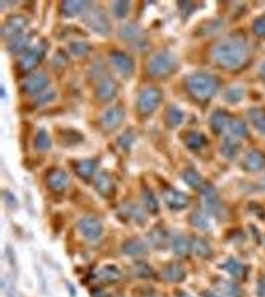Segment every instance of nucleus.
<instances>
[{
  "label": "nucleus",
  "instance_id": "obj_28",
  "mask_svg": "<svg viewBox=\"0 0 265 297\" xmlns=\"http://www.w3.org/2000/svg\"><path fill=\"white\" fill-rule=\"evenodd\" d=\"M185 180L187 181V183L189 185H191L192 187H194V188H197L201 185V178L194 171H190L185 175Z\"/></svg>",
  "mask_w": 265,
  "mask_h": 297
},
{
  "label": "nucleus",
  "instance_id": "obj_1",
  "mask_svg": "<svg viewBox=\"0 0 265 297\" xmlns=\"http://www.w3.org/2000/svg\"><path fill=\"white\" fill-rule=\"evenodd\" d=\"M214 57L223 69L236 71L243 68L251 59V48L248 38L241 33L226 37L216 46Z\"/></svg>",
  "mask_w": 265,
  "mask_h": 297
},
{
  "label": "nucleus",
  "instance_id": "obj_17",
  "mask_svg": "<svg viewBox=\"0 0 265 297\" xmlns=\"http://www.w3.org/2000/svg\"><path fill=\"white\" fill-rule=\"evenodd\" d=\"M172 249L178 256H186L191 251V243L183 236H176L172 241Z\"/></svg>",
  "mask_w": 265,
  "mask_h": 297
},
{
  "label": "nucleus",
  "instance_id": "obj_10",
  "mask_svg": "<svg viewBox=\"0 0 265 297\" xmlns=\"http://www.w3.org/2000/svg\"><path fill=\"white\" fill-rule=\"evenodd\" d=\"M163 279L167 282H181L186 278V272L183 267L178 265H171L166 267L162 272Z\"/></svg>",
  "mask_w": 265,
  "mask_h": 297
},
{
  "label": "nucleus",
  "instance_id": "obj_25",
  "mask_svg": "<svg viewBox=\"0 0 265 297\" xmlns=\"http://www.w3.org/2000/svg\"><path fill=\"white\" fill-rule=\"evenodd\" d=\"M253 33L261 39H265V15L258 17L253 23Z\"/></svg>",
  "mask_w": 265,
  "mask_h": 297
},
{
  "label": "nucleus",
  "instance_id": "obj_32",
  "mask_svg": "<svg viewBox=\"0 0 265 297\" xmlns=\"http://www.w3.org/2000/svg\"><path fill=\"white\" fill-rule=\"evenodd\" d=\"M177 297H192L191 295H189L188 293L186 292H183V291H180L177 293Z\"/></svg>",
  "mask_w": 265,
  "mask_h": 297
},
{
  "label": "nucleus",
  "instance_id": "obj_14",
  "mask_svg": "<svg viewBox=\"0 0 265 297\" xmlns=\"http://www.w3.org/2000/svg\"><path fill=\"white\" fill-rule=\"evenodd\" d=\"M240 148V141L236 137L228 136L224 140L223 146H222V153L228 158H234L236 157L238 150Z\"/></svg>",
  "mask_w": 265,
  "mask_h": 297
},
{
  "label": "nucleus",
  "instance_id": "obj_6",
  "mask_svg": "<svg viewBox=\"0 0 265 297\" xmlns=\"http://www.w3.org/2000/svg\"><path fill=\"white\" fill-rule=\"evenodd\" d=\"M164 199L166 204L173 210L186 208L189 204V197L184 193L175 190H167L164 193Z\"/></svg>",
  "mask_w": 265,
  "mask_h": 297
},
{
  "label": "nucleus",
  "instance_id": "obj_20",
  "mask_svg": "<svg viewBox=\"0 0 265 297\" xmlns=\"http://www.w3.org/2000/svg\"><path fill=\"white\" fill-rule=\"evenodd\" d=\"M50 187L55 192H62L67 187L68 178L65 174H55L50 178Z\"/></svg>",
  "mask_w": 265,
  "mask_h": 297
},
{
  "label": "nucleus",
  "instance_id": "obj_13",
  "mask_svg": "<svg viewBox=\"0 0 265 297\" xmlns=\"http://www.w3.org/2000/svg\"><path fill=\"white\" fill-rule=\"evenodd\" d=\"M150 244L156 249H164L167 246V233L161 228H154L148 235Z\"/></svg>",
  "mask_w": 265,
  "mask_h": 297
},
{
  "label": "nucleus",
  "instance_id": "obj_30",
  "mask_svg": "<svg viewBox=\"0 0 265 297\" xmlns=\"http://www.w3.org/2000/svg\"><path fill=\"white\" fill-rule=\"evenodd\" d=\"M201 295H202V297H223L221 296V295H219V294H217V293H215V292L209 291V290L203 291V292L201 293Z\"/></svg>",
  "mask_w": 265,
  "mask_h": 297
},
{
  "label": "nucleus",
  "instance_id": "obj_23",
  "mask_svg": "<svg viewBox=\"0 0 265 297\" xmlns=\"http://www.w3.org/2000/svg\"><path fill=\"white\" fill-rule=\"evenodd\" d=\"M97 187H98V190L102 193V195H103V196L111 195L112 189H113L111 181L108 178L103 177V176H102L100 179L98 180Z\"/></svg>",
  "mask_w": 265,
  "mask_h": 297
},
{
  "label": "nucleus",
  "instance_id": "obj_19",
  "mask_svg": "<svg viewBox=\"0 0 265 297\" xmlns=\"http://www.w3.org/2000/svg\"><path fill=\"white\" fill-rule=\"evenodd\" d=\"M158 101H160L158 93L149 90L147 93L144 94V96H142L140 108L144 111H150L155 108V105L158 103Z\"/></svg>",
  "mask_w": 265,
  "mask_h": 297
},
{
  "label": "nucleus",
  "instance_id": "obj_11",
  "mask_svg": "<svg viewBox=\"0 0 265 297\" xmlns=\"http://www.w3.org/2000/svg\"><path fill=\"white\" fill-rule=\"evenodd\" d=\"M191 250L202 259H210L213 254L212 248L202 238H195L192 241Z\"/></svg>",
  "mask_w": 265,
  "mask_h": 297
},
{
  "label": "nucleus",
  "instance_id": "obj_7",
  "mask_svg": "<svg viewBox=\"0 0 265 297\" xmlns=\"http://www.w3.org/2000/svg\"><path fill=\"white\" fill-rule=\"evenodd\" d=\"M96 279L104 284L115 283L121 279V271L116 266L107 265L97 272Z\"/></svg>",
  "mask_w": 265,
  "mask_h": 297
},
{
  "label": "nucleus",
  "instance_id": "obj_9",
  "mask_svg": "<svg viewBox=\"0 0 265 297\" xmlns=\"http://www.w3.org/2000/svg\"><path fill=\"white\" fill-rule=\"evenodd\" d=\"M122 252L125 254L129 256H138V254H144L148 252L147 245L138 239L128 240L124 242L122 245Z\"/></svg>",
  "mask_w": 265,
  "mask_h": 297
},
{
  "label": "nucleus",
  "instance_id": "obj_21",
  "mask_svg": "<svg viewBox=\"0 0 265 297\" xmlns=\"http://www.w3.org/2000/svg\"><path fill=\"white\" fill-rule=\"evenodd\" d=\"M219 288L223 294L229 297H242V291L236 284L231 282H222L219 284Z\"/></svg>",
  "mask_w": 265,
  "mask_h": 297
},
{
  "label": "nucleus",
  "instance_id": "obj_12",
  "mask_svg": "<svg viewBox=\"0 0 265 297\" xmlns=\"http://www.w3.org/2000/svg\"><path fill=\"white\" fill-rule=\"evenodd\" d=\"M222 268L228 271L233 278L237 279V280H242L245 277V267L243 265H241L240 263H238L235 259H230L228 260L223 266Z\"/></svg>",
  "mask_w": 265,
  "mask_h": 297
},
{
  "label": "nucleus",
  "instance_id": "obj_8",
  "mask_svg": "<svg viewBox=\"0 0 265 297\" xmlns=\"http://www.w3.org/2000/svg\"><path fill=\"white\" fill-rule=\"evenodd\" d=\"M233 117L225 111H217L211 120L212 128L214 132L217 134H221L229 128V125L231 123Z\"/></svg>",
  "mask_w": 265,
  "mask_h": 297
},
{
  "label": "nucleus",
  "instance_id": "obj_24",
  "mask_svg": "<svg viewBox=\"0 0 265 297\" xmlns=\"http://www.w3.org/2000/svg\"><path fill=\"white\" fill-rule=\"evenodd\" d=\"M187 144L192 148H200L206 144V138L199 133H191L187 138Z\"/></svg>",
  "mask_w": 265,
  "mask_h": 297
},
{
  "label": "nucleus",
  "instance_id": "obj_18",
  "mask_svg": "<svg viewBox=\"0 0 265 297\" xmlns=\"http://www.w3.org/2000/svg\"><path fill=\"white\" fill-rule=\"evenodd\" d=\"M133 274L140 279H150L154 274L153 268L144 262H137L132 267Z\"/></svg>",
  "mask_w": 265,
  "mask_h": 297
},
{
  "label": "nucleus",
  "instance_id": "obj_27",
  "mask_svg": "<svg viewBox=\"0 0 265 297\" xmlns=\"http://www.w3.org/2000/svg\"><path fill=\"white\" fill-rule=\"evenodd\" d=\"M243 97V91L240 89H233L229 90L225 94V98L231 103H236Z\"/></svg>",
  "mask_w": 265,
  "mask_h": 297
},
{
  "label": "nucleus",
  "instance_id": "obj_26",
  "mask_svg": "<svg viewBox=\"0 0 265 297\" xmlns=\"http://www.w3.org/2000/svg\"><path fill=\"white\" fill-rule=\"evenodd\" d=\"M144 201L146 204V207L152 214H156L159 211L158 202L152 193H146L144 194Z\"/></svg>",
  "mask_w": 265,
  "mask_h": 297
},
{
  "label": "nucleus",
  "instance_id": "obj_5",
  "mask_svg": "<svg viewBox=\"0 0 265 297\" xmlns=\"http://www.w3.org/2000/svg\"><path fill=\"white\" fill-rule=\"evenodd\" d=\"M243 168L248 172L255 173L265 168V154L259 150H252L247 154L242 162Z\"/></svg>",
  "mask_w": 265,
  "mask_h": 297
},
{
  "label": "nucleus",
  "instance_id": "obj_3",
  "mask_svg": "<svg viewBox=\"0 0 265 297\" xmlns=\"http://www.w3.org/2000/svg\"><path fill=\"white\" fill-rule=\"evenodd\" d=\"M78 228L82 235L88 240H97L102 236L103 233L102 224L92 217L82 219L78 224Z\"/></svg>",
  "mask_w": 265,
  "mask_h": 297
},
{
  "label": "nucleus",
  "instance_id": "obj_2",
  "mask_svg": "<svg viewBox=\"0 0 265 297\" xmlns=\"http://www.w3.org/2000/svg\"><path fill=\"white\" fill-rule=\"evenodd\" d=\"M191 93L198 100L205 101L210 99L218 89V80L210 74L193 75L189 81Z\"/></svg>",
  "mask_w": 265,
  "mask_h": 297
},
{
  "label": "nucleus",
  "instance_id": "obj_16",
  "mask_svg": "<svg viewBox=\"0 0 265 297\" xmlns=\"http://www.w3.org/2000/svg\"><path fill=\"white\" fill-rule=\"evenodd\" d=\"M228 129L230 130L229 136L236 137L237 139L244 138L249 135V130H248L247 125L239 119H232Z\"/></svg>",
  "mask_w": 265,
  "mask_h": 297
},
{
  "label": "nucleus",
  "instance_id": "obj_22",
  "mask_svg": "<svg viewBox=\"0 0 265 297\" xmlns=\"http://www.w3.org/2000/svg\"><path fill=\"white\" fill-rule=\"evenodd\" d=\"M191 223L197 228L202 229V230H206L210 228L211 224L209 219L206 218V215H204L203 213H194L191 216Z\"/></svg>",
  "mask_w": 265,
  "mask_h": 297
},
{
  "label": "nucleus",
  "instance_id": "obj_31",
  "mask_svg": "<svg viewBox=\"0 0 265 297\" xmlns=\"http://www.w3.org/2000/svg\"><path fill=\"white\" fill-rule=\"evenodd\" d=\"M260 76L263 79V81H265V62L262 63L261 68H260Z\"/></svg>",
  "mask_w": 265,
  "mask_h": 297
},
{
  "label": "nucleus",
  "instance_id": "obj_4",
  "mask_svg": "<svg viewBox=\"0 0 265 297\" xmlns=\"http://www.w3.org/2000/svg\"><path fill=\"white\" fill-rule=\"evenodd\" d=\"M202 195H203L204 205L207 210V212L216 216L221 215L222 213V204H221L219 195L217 194L214 187L206 185L203 188Z\"/></svg>",
  "mask_w": 265,
  "mask_h": 297
},
{
  "label": "nucleus",
  "instance_id": "obj_29",
  "mask_svg": "<svg viewBox=\"0 0 265 297\" xmlns=\"http://www.w3.org/2000/svg\"><path fill=\"white\" fill-rule=\"evenodd\" d=\"M256 294L257 297H265V277L257 283V288H256Z\"/></svg>",
  "mask_w": 265,
  "mask_h": 297
},
{
  "label": "nucleus",
  "instance_id": "obj_15",
  "mask_svg": "<svg viewBox=\"0 0 265 297\" xmlns=\"http://www.w3.org/2000/svg\"><path fill=\"white\" fill-rule=\"evenodd\" d=\"M250 118L254 127L265 134V108H252L250 110Z\"/></svg>",
  "mask_w": 265,
  "mask_h": 297
}]
</instances>
